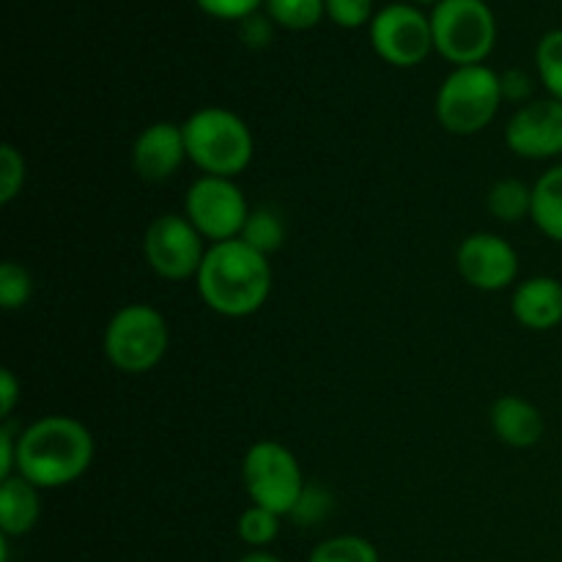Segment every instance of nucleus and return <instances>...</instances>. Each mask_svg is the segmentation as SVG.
Returning <instances> with one entry per match:
<instances>
[{
    "label": "nucleus",
    "instance_id": "nucleus-1",
    "mask_svg": "<svg viewBox=\"0 0 562 562\" xmlns=\"http://www.w3.org/2000/svg\"><path fill=\"white\" fill-rule=\"evenodd\" d=\"M91 431L86 423L69 415H47L20 431L16 475L31 481L42 492L71 486L93 464Z\"/></svg>",
    "mask_w": 562,
    "mask_h": 562
},
{
    "label": "nucleus",
    "instance_id": "nucleus-2",
    "mask_svg": "<svg viewBox=\"0 0 562 562\" xmlns=\"http://www.w3.org/2000/svg\"><path fill=\"white\" fill-rule=\"evenodd\" d=\"M195 280L203 305L225 318L252 316L272 294L269 258L241 239L209 245Z\"/></svg>",
    "mask_w": 562,
    "mask_h": 562
},
{
    "label": "nucleus",
    "instance_id": "nucleus-3",
    "mask_svg": "<svg viewBox=\"0 0 562 562\" xmlns=\"http://www.w3.org/2000/svg\"><path fill=\"white\" fill-rule=\"evenodd\" d=\"M187 143V159L201 170L203 176H220V179H236L245 173L256 154V140L241 115L228 108L195 110L181 124Z\"/></svg>",
    "mask_w": 562,
    "mask_h": 562
},
{
    "label": "nucleus",
    "instance_id": "nucleus-4",
    "mask_svg": "<svg viewBox=\"0 0 562 562\" xmlns=\"http://www.w3.org/2000/svg\"><path fill=\"white\" fill-rule=\"evenodd\" d=\"M503 102V82L492 66H459L439 86L434 113L445 132L470 137L497 119Z\"/></svg>",
    "mask_w": 562,
    "mask_h": 562
},
{
    "label": "nucleus",
    "instance_id": "nucleus-5",
    "mask_svg": "<svg viewBox=\"0 0 562 562\" xmlns=\"http://www.w3.org/2000/svg\"><path fill=\"white\" fill-rule=\"evenodd\" d=\"M170 344V329L162 313L146 302L119 307L104 327L102 349L110 366L130 376L154 371Z\"/></svg>",
    "mask_w": 562,
    "mask_h": 562
},
{
    "label": "nucleus",
    "instance_id": "nucleus-6",
    "mask_svg": "<svg viewBox=\"0 0 562 562\" xmlns=\"http://www.w3.org/2000/svg\"><path fill=\"white\" fill-rule=\"evenodd\" d=\"M428 16L434 53L456 69L483 64L497 44V20L486 0H442Z\"/></svg>",
    "mask_w": 562,
    "mask_h": 562
},
{
    "label": "nucleus",
    "instance_id": "nucleus-7",
    "mask_svg": "<svg viewBox=\"0 0 562 562\" xmlns=\"http://www.w3.org/2000/svg\"><path fill=\"white\" fill-rule=\"evenodd\" d=\"M241 483H245L250 505L267 508L278 516H291L307 486L296 456L274 439L250 445L241 459Z\"/></svg>",
    "mask_w": 562,
    "mask_h": 562
},
{
    "label": "nucleus",
    "instance_id": "nucleus-8",
    "mask_svg": "<svg viewBox=\"0 0 562 562\" xmlns=\"http://www.w3.org/2000/svg\"><path fill=\"white\" fill-rule=\"evenodd\" d=\"M184 217L198 228L209 245L239 239L250 206L234 179L198 176L184 195Z\"/></svg>",
    "mask_w": 562,
    "mask_h": 562
},
{
    "label": "nucleus",
    "instance_id": "nucleus-9",
    "mask_svg": "<svg viewBox=\"0 0 562 562\" xmlns=\"http://www.w3.org/2000/svg\"><path fill=\"white\" fill-rule=\"evenodd\" d=\"M206 250V239L184 214H159L143 234V258L148 269L173 283L198 278Z\"/></svg>",
    "mask_w": 562,
    "mask_h": 562
},
{
    "label": "nucleus",
    "instance_id": "nucleus-10",
    "mask_svg": "<svg viewBox=\"0 0 562 562\" xmlns=\"http://www.w3.org/2000/svg\"><path fill=\"white\" fill-rule=\"evenodd\" d=\"M368 36L373 53L395 69L420 66L434 53L431 16L412 3H390L379 9L368 25Z\"/></svg>",
    "mask_w": 562,
    "mask_h": 562
},
{
    "label": "nucleus",
    "instance_id": "nucleus-11",
    "mask_svg": "<svg viewBox=\"0 0 562 562\" xmlns=\"http://www.w3.org/2000/svg\"><path fill=\"white\" fill-rule=\"evenodd\" d=\"M456 269L477 291H505L519 278V252L508 239L488 231L470 234L456 250Z\"/></svg>",
    "mask_w": 562,
    "mask_h": 562
},
{
    "label": "nucleus",
    "instance_id": "nucleus-12",
    "mask_svg": "<svg viewBox=\"0 0 562 562\" xmlns=\"http://www.w3.org/2000/svg\"><path fill=\"white\" fill-rule=\"evenodd\" d=\"M505 143L521 159L562 157V102L547 97L521 104L505 126Z\"/></svg>",
    "mask_w": 562,
    "mask_h": 562
},
{
    "label": "nucleus",
    "instance_id": "nucleus-13",
    "mask_svg": "<svg viewBox=\"0 0 562 562\" xmlns=\"http://www.w3.org/2000/svg\"><path fill=\"white\" fill-rule=\"evenodd\" d=\"M187 143L181 124L154 121L132 143V168L143 181H168L184 165Z\"/></svg>",
    "mask_w": 562,
    "mask_h": 562
},
{
    "label": "nucleus",
    "instance_id": "nucleus-14",
    "mask_svg": "<svg viewBox=\"0 0 562 562\" xmlns=\"http://www.w3.org/2000/svg\"><path fill=\"white\" fill-rule=\"evenodd\" d=\"M510 313L530 333H549L562 324V283L549 274L521 280L510 296Z\"/></svg>",
    "mask_w": 562,
    "mask_h": 562
},
{
    "label": "nucleus",
    "instance_id": "nucleus-15",
    "mask_svg": "<svg viewBox=\"0 0 562 562\" xmlns=\"http://www.w3.org/2000/svg\"><path fill=\"white\" fill-rule=\"evenodd\" d=\"M488 420H492L494 437L516 450H527L538 445L543 431H547V420H543L541 409L532 401L521 398V395H499L492 404Z\"/></svg>",
    "mask_w": 562,
    "mask_h": 562
},
{
    "label": "nucleus",
    "instance_id": "nucleus-16",
    "mask_svg": "<svg viewBox=\"0 0 562 562\" xmlns=\"http://www.w3.org/2000/svg\"><path fill=\"white\" fill-rule=\"evenodd\" d=\"M42 488L22 475L0 481V532L9 538L27 536L42 519Z\"/></svg>",
    "mask_w": 562,
    "mask_h": 562
},
{
    "label": "nucleus",
    "instance_id": "nucleus-17",
    "mask_svg": "<svg viewBox=\"0 0 562 562\" xmlns=\"http://www.w3.org/2000/svg\"><path fill=\"white\" fill-rule=\"evenodd\" d=\"M530 220L547 239L562 245V165H554L532 184Z\"/></svg>",
    "mask_w": 562,
    "mask_h": 562
},
{
    "label": "nucleus",
    "instance_id": "nucleus-18",
    "mask_svg": "<svg viewBox=\"0 0 562 562\" xmlns=\"http://www.w3.org/2000/svg\"><path fill=\"white\" fill-rule=\"evenodd\" d=\"M486 209L499 223H521L532 214V187H527L521 179L494 181L486 195Z\"/></svg>",
    "mask_w": 562,
    "mask_h": 562
},
{
    "label": "nucleus",
    "instance_id": "nucleus-19",
    "mask_svg": "<svg viewBox=\"0 0 562 562\" xmlns=\"http://www.w3.org/2000/svg\"><path fill=\"white\" fill-rule=\"evenodd\" d=\"M239 239L269 258L285 245V225L272 209H252Z\"/></svg>",
    "mask_w": 562,
    "mask_h": 562
},
{
    "label": "nucleus",
    "instance_id": "nucleus-20",
    "mask_svg": "<svg viewBox=\"0 0 562 562\" xmlns=\"http://www.w3.org/2000/svg\"><path fill=\"white\" fill-rule=\"evenodd\" d=\"M263 11L285 31H311L327 16L324 0H267Z\"/></svg>",
    "mask_w": 562,
    "mask_h": 562
},
{
    "label": "nucleus",
    "instance_id": "nucleus-21",
    "mask_svg": "<svg viewBox=\"0 0 562 562\" xmlns=\"http://www.w3.org/2000/svg\"><path fill=\"white\" fill-rule=\"evenodd\" d=\"M307 562H379V549L362 536H335L313 547Z\"/></svg>",
    "mask_w": 562,
    "mask_h": 562
},
{
    "label": "nucleus",
    "instance_id": "nucleus-22",
    "mask_svg": "<svg viewBox=\"0 0 562 562\" xmlns=\"http://www.w3.org/2000/svg\"><path fill=\"white\" fill-rule=\"evenodd\" d=\"M538 80L552 99L562 102V27L543 33L536 47Z\"/></svg>",
    "mask_w": 562,
    "mask_h": 562
},
{
    "label": "nucleus",
    "instance_id": "nucleus-23",
    "mask_svg": "<svg viewBox=\"0 0 562 562\" xmlns=\"http://www.w3.org/2000/svg\"><path fill=\"white\" fill-rule=\"evenodd\" d=\"M280 519L283 516L272 514L267 508H258V505H250L239 516V521H236V536L250 549H267L280 536Z\"/></svg>",
    "mask_w": 562,
    "mask_h": 562
},
{
    "label": "nucleus",
    "instance_id": "nucleus-24",
    "mask_svg": "<svg viewBox=\"0 0 562 562\" xmlns=\"http://www.w3.org/2000/svg\"><path fill=\"white\" fill-rule=\"evenodd\" d=\"M33 296V278L20 261L0 263V305L3 311H22Z\"/></svg>",
    "mask_w": 562,
    "mask_h": 562
},
{
    "label": "nucleus",
    "instance_id": "nucleus-25",
    "mask_svg": "<svg viewBox=\"0 0 562 562\" xmlns=\"http://www.w3.org/2000/svg\"><path fill=\"white\" fill-rule=\"evenodd\" d=\"M25 187V157L16 146H0V203L9 206Z\"/></svg>",
    "mask_w": 562,
    "mask_h": 562
},
{
    "label": "nucleus",
    "instance_id": "nucleus-26",
    "mask_svg": "<svg viewBox=\"0 0 562 562\" xmlns=\"http://www.w3.org/2000/svg\"><path fill=\"white\" fill-rule=\"evenodd\" d=\"M324 9H327L329 20L346 31L371 25V20L376 16L373 0H324Z\"/></svg>",
    "mask_w": 562,
    "mask_h": 562
},
{
    "label": "nucleus",
    "instance_id": "nucleus-27",
    "mask_svg": "<svg viewBox=\"0 0 562 562\" xmlns=\"http://www.w3.org/2000/svg\"><path fill=\"white\" fill-rule=\"evenodd\" d=\"M267 0H195L203 14L223 22H245L263 9Z\"/></svg>",
    "mask_w": 562,
    "mask_h": 562
},
{
    "label": "nucleus",
    "instance_id": "nucleus-28",
    "mask_svg": "<svg viewBox=\"0 0 562 562\" xmlns=\"http://www.w3.org/2000/svg\"><path fill=\"white\" fill-rule=\"evenodd\" d=\"M329 510H333V497H329V492H324L322 486L307 483L300 503L291 510V519H294L296 525H318Z\"/></svg>",
    "mask_w": 562,
    "mask_h": 562
},
{
    "label": "nucleus",
    "instance_id": "nucleus-29",
    "mask_svg": "<svg viewBox=\"0 0 562 562\" xmlns=\"http://www.w3.org/2000/svg\"><path fill=\"white\" fill-rule=\"evenodd\" d=\"M16 453H20V431L5 420L0 428V481L16 475Z\"/></svg>",
    "mask_w": 562,
    "mask_h": 562
},
{
    "label": "nucleus",
    "instance_id": "nucleus-30",
    "mask_svg": "<svg viewBox=\"0 0 562 562\" xmlns=\"http://www.w3.org/2000/svg\"><path fill=\"white\" fill-rule=\"evenodd\" d=\"M503 82V99L514 104H527V99L532 97V77L525 69H508L505 75H499Z\"/></svg>",
    "mask_w": 562,
    "mask_h": 562
},
{
    "label": "nucleus",
    "instance_id": "nucleus-31",
    "mask_svg": "<svg viewBox=\"0 0 562 562\" xmlns=\"http://www.w3.org/2000/svg\"><path fill=\"white\" fill-rule=\"evenodd\" d=\"M272 25L274 22L269 20L267 14H261V11H258V14H252L250 20L241 22V33H239L241 42L252 49L267 47V44L272 42Z\"/></svg>",
    "mask_w": 562,
    "mask_h": 562
},
{
    "label": "nucleus",
    "instance_id": "nucleus-32",
    "mask_svg": "<svg viewBox=\"0 0 562 562\" xmlns=\"http://www.w3.org/2000/svg\"><path fill=\"white\" fill-rule=\"evenodd\" d=\"M20 398H22V387L20 382H16L14 371H11V368H3V371H0V412H3L0 417H3V420H9V417L14 415Z\"/></svg>",
    "mask_w": 562,
    "mask_h": 562
},
{
    "label": "nucleus",
    "instance_id": "nucleus-33",
    "mask_svg": "<svg viewBox=\"0 0 562 562\" xmlns=\"http://www.w3.org/2000/svg\"><path fill=\"white\" fill-rule=\"evenodd\" d=\"M236 562H283V560H280L278 554L267 552V549H250V552L241 554Z\"/></svg>",
    "mask_w": 562,
    "mask_h": 562
},
{
    "label": "nucleus",
    "instance_id": "nucleus-34",
    "mask_svg": "<svg viewBox=\"0 0 562 562\" xmlns=\"http://www.w3.org/2000/svg\"><path fill=\"white\" fill-rule=\"evenodd\" d=\"M412 5H439L442 0H409Z\"/></svg>",
    "mask_w": 562,
    "mask_h": 562
}]
</instances>
